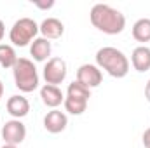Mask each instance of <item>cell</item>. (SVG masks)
<instances>
[{"instance_id": "cell-1", "label": "cell", "mask_w": 150, "mask_h": 148, "mask_svg": "<svg viewBox=\"0 0 150 148\" xmlns=\"http://www.w3.org/2000/svg\"><path fill=\"white\" fill-rule=\"evenodd\" d=\"M89 19H91V25L96 30L103 32L105 35H119L126 28V16L107 4L93 5L89 12Z\"/></svg>"}, {"instance_id": "cell-2", "label": "cell", "mask_w": 150, "mask_h": 148, "mask_svg": "<svg viewBox=\"0 0 150 148\" xmlns=\"http://www.w3.org/2000/svg\"><path fill=\"white\" fill-rule=\"evenodd\" d=\"M96 66L113 78H124L129 73V59L117 47H101L96 52Z\"/></svg>"}, {"instance_id": "cell-3", "label": "cell", "mask_w": 150, "mask_h": 148, "mask_svg": "<svg viewBox=\"0 0 150 148\" xmlns=\"http://www.w3.org/2000/svg\"><path fill=\"white\" fill-rule=\"evenodd\" d=\"M12 75H14V85L21 92H33L38 87V72L33 61L28 58H18L12 68Z\"/></svg>"}, {"instance_id": "cell-4", "label": "cell", "mask_w": 150, "mask_h": 148, "mask_svg": "<svg viewBox=\"0 0 150 148\" xmlns=\"http://www.w3.org/2000/svg\"><path fill=\"white\" fill-rule=\"evenodd\" d=\"M37 33H38V25L32 19V18H21L18 19L11 32H9V40L12 44V47H25L28 45L30 42H33L37 38Z\"/></svg>"}, {"instance_id": "cell-5", "label": "cell", "mask_w": 150, "mask_h": 148, "mask_svg": "<svg viewBox=\"0 0 150 148\" xmlns=\"http://www.w3.org/2000/svg\"><path fill=\"white\" fill-rule=\"evenodd\" d=\"M26 138V127L21 120L18 118H11L2 125V140L5 141V145H21Z\"/></svg>"}, {"instance_id": "cell-6", "label": "cell", "mask_w": 150, "mask_h": 148, "mask_svg": "<svg viewBox=\"0 0 150 148\" xmlns=\"http://www.w3.org/2000/svg\"><path fill=\"white\" fill-rule=\"evenodd\" d=\"M67 63H65V59H61V58H51L47 63H45V66H44V80H45V84H49V85H58V84H61L65 78H67Z\"/></svg>"}, {"instance_id": "cell-7", "label": "cell", "mask_w": 150, "mask_h": 148, "mask_svg": "<svg viewBox=\"0 0 150 148\" xmlns=\"http://www.w3.org/2000/svg\"><path fill=\"white\" fill-rule=\"evenodd\" d=\"M103 80V73L101 70L96 66V65H80L79 70H77V82H80L82 85H86L87 89H93V87H98Z\"/></svg>"}, {"instance_id": "cell-8", "label": "cell", "mask_w": 150, "mask_h": 148, "mask_svg": "<svg viewBox=\"0 0 150 148\" xmlns=\"http://www.w3.org/2000/svg\"><path fill=\"white\" fill-rule=\"evenodd\" d=\"M68 125V117L67 113L61 110H51L47 111V115L44 117V129L51 134H58V132H63Z\"/></svg>"}, {"instance_id": "cell-9", "label": "cell", "mask_w": 150, "mask_h": 148, "mask_svg": "<svg viewBox=\"0 0 150 148\" xmlns=\"http://www.w3.org/2000/svg\"><path fill=\"white\" fill-rule=\"evenodd\" d=\"M40 98H42V103L52 110H56L61 103H65V94L61 92V89L58 85H49L45 84L42 89H40Z\"/></svg>"}, {"instance_id": "cell-10", "label": "cell", "mask_w": 150, "mask_h": 148, "mask_svg": "<svg viewBox=\"0 0 150 148\" xmlns=\"http://www.w3.org/2000/svg\"><path fill=\"white\" fill-rule=\"evenodd\" d=\"M38 32L47 40H56L65 33V25L58 18H47L38 25Z\"/></svg>"}, {"instance_id": "cell-11", "label": "cell", "mask_w": 150, "mask_h": 148, "mask_svg": "<svg viewBox=\"0 0 150 148\" xmlns=\"http://www.w3.org/2000/svg\"><path fill=\"white\" fill-rule=\"evenodd\" d=\"M7 111L11 113V117L12 118H23V117H26L28 115V111H30V101L25 98V96H11L9 99H7Z\"/></svg>"}, {"instance_id": "cell-12", "label": "cell", "mask_w": 150, "mask_h": 148, "mask_svg": "<svg viewBox=\"0 0 150 148\" xmlns=\"http://www.w3.org/2000/svg\"><path fill=\"white\" fill-rule=\"evenodd\" d=\"M51 52H52L51 42H49L47 38H44V37H37L33 42H32V45H30V56H32L35 61H38V63L49 61Z\"/></svg>"}, {"instance_id": "cell-13", "label": "cell", "mask_w": 150, "mask_h": 148, "mask_svg": "<svg viewBox=\"0 0 150 148\" xmlns=\"http://www.w3.org/2000/svg\"><path fill=\"white\" fill-rule=\"evenodd\" d=\"M131 63H133V68L140 73L143 72H149L150 70V47L147 45H138L133 54H131Z\"/></svg>"}, {"instance_id": "cell-14", "label": "cell", "mask_w": 150, "mask_h": 148, "mask_svg": "<svg viewBox=\"0 0 150 148\" xmlns=\"http://www.w3.org/2000/svg\"><path fill=\"white\" fill-rule=\"evenodd\" d=\"M68 99L72 101H79V103H89V98H91V89H87L86 85H82L80 82L74 80L68 89H67V96Z\"/></svg>"}, {"instance_id": "cell-15", "label": "cell", "mask_w": 150, "mask_h": 148, "mask_svg": "<svg viewBox=\"0 0 150 148\" xmlns=\"http://www.w3.org/2000/svg\"><path fill=\"white\" fill-rule=\"evenodd\" d=\"M133 38L136 42L147 44L150 42V19L149 18H142L133 25Z\"/></svg>"}, {"instance_id": "cell-16", "label": "cell", "mask_w": 150, "mask_h": 148, "mask_svg": "<svg viewBox=\"0 0 150 148\" xmlns=\"http://www.w3.org/2000/svg\"><path fill=\"white\" fill-rule=\"evenodd\" d=\"M18 61V54L11 44H0V66L2 68H14Z\"/></svg>"}, {"instance_id": "cell-17", "label": "cell", "mask_w": 150, "mask_h": 148, "mask_svg": "<svg viewBox=\"0 0 150 148\" xmlns=\"http://www.w3.org/2000/svg\"><path fill=\"white\" fill-rule=\"evenodd\" d=\"M52 5H54L52 0H49V2H35V7H38V9H51Z\"/></svg>"}, {"instance_id": "cell-18", "label": "cell", "mask_w": 150, "mask_h": 148, "mask_svg": "<svg viewBox=\"0 0 150 148\" xmlns=\"http://www.w3.org/2000/svg\"><path fill=\"white\" fill-rule=\"evenodd\" d=\"M143 145H145V148H150V127L143 132Z\"/></svg>"}, {"instance_id": "cell-19", "label": "cell", "mask_w": 150, "mask_h": 148, "mask_svg": "<svg viewBox=\"0 0 150 148\" xmlns=\"http://www.w3.org/2000/svg\"><path fill=\"white\" fill-rule=\"evenodd\" d=\"M145 98H147V101L150 103V80L147 82V85H145Z\"/></svg>"}, {"instance_id": "cell-20", "label": "cell", "mask_w": 150, "mask_h": 148, "mask_svg": "<svg viewBox=\"0 0 150 148\" xmlns=\"http://www.w3.org/2000/svg\"><path fill=\"white\" fill-rule=\"evenodd\" d=\"M4 35H5V25H4V21L0 19V42H2Z\"/></svg>"}, {"instance_id": "cell-21", "label": "cell", "mask_w": 150, "mask_h": 148, "mask_svg": "<svg viewBox=\"0 0 150 148\" xmlns=\"http://www.w3.org/2000/svg\"><path fill=\"white\" fill-rule=\"evenodd\" d=\"M2 96H4V84H2V80H0V99H2Z\"/></svg>"}, {"instance_id": "cell-22", "label": "cell", "mask_w": 150, "mask_h": 148, "mask_svg": "<svg viewBox=\"0 0 150 148\" xmlns=\"http://www.w3.org/2000/svg\"><path fill=\"white\" fill-rule=\"evenodd\" d=\"M2 148H18V147H14V145H4Z\"/></svg>"}]
</instances>
